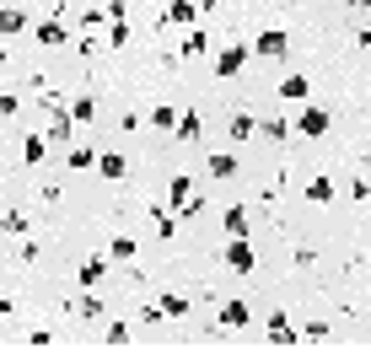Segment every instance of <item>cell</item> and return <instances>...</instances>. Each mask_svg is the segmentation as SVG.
Segmentation results:
<instances>
[{
  "mask_svg": "<svg viewBox=\"0 0 371 360\" xmlns=\"http://www.w3.org/2000/svg\"><path fill=\"white\" fill-rule=\"evenodd\" d=\"M210 178H237V157L216 151V157H210Z\"/></svg>",
  "mask_w": 371,
  "mask_h": 360,
  "instance_id": "22",
  "label": "cell"
},
{
  "mask_svg": "<svg viewBox=\"0 0 371 360\" xmlns=\"http://www.w3.org/2000/svg\"><path fill=\"white\" fill-rule=\"evenodd\" d=\"M269 344H275V349H296L301 344V328H291V317L275 312V317H269Z\"/></svg>",
  "mask_w": 371,
  "mask_h": 360,
  "instance_id": "2",
  "label": "cell"
},
{
  "mask_svg": "<svg viewBox=\"0 0 371 360\" xmlns=\"http://www.w3.org/2000/svg\"><path fill=\"white\" fill-rule=\"evenodd\" d=\"M355 6H371V0H355Z\"/></svg>",
  "mask_w": 371,
  "mask_h": 360,
  "instance_id": "38",
  "label": "cell"
},
{
  "mask_svg": "<svg viewBox=\"0 0 371 360\" xmlns=\"http://www.w3.org/2000/svg\"><path fill=\"white\" fill-rule=\"evenodd\" d=\"M103 275H108V258H103V253L81 258V285H86V290H97V285H103Z\"/></svg>",
  "mask_w": 371,
  "mask_h": 360,
  "instance_id": "9",
  "label": "cell"
},
{
  "mask_svg": "<svg viewBox=\"0 0 371 360\" xmlns=\"http://www.w3.org/2000/svg\"><path fill=\"white\" fill-rule=\"evenodd\" d=\"M38 43H43V48H60V43H70V38H65V22H43V27H38Z\"/></svg>",
  "mask_w": 371,
  "mask_h": 360,
  "instance_id": "20",
  "label": "cell"
},
{
  "mask_svg": "<svg viewBox=\"0 0 371 360\" xmlns=\"http://www.w3.org/2000/svg\"><path fill=\"white\" fill-rule=\"evenodd\" d=\"M162 312H167V317H183V312H189V301H183V296H162Z\"/></svg>",
  "mask_w": 371,
  "mask_h": 360,
  "instance_id": "29",
  "label": "cell"
},
{
  "mask_svg": "<svg viewBox=\"0 0 371 360\" xmlns=\"http://www.w3.org/2000/svg\"><path fill=\"white\" fill-rule=\"evenodd\" d=\"M43 151H48L43 134H27V140H22V162H27V167H38V162H43Z\"/></svg>",
  "mask_w": 371,
  "mask_h": 360,
  "instance_id": "21",
  "label": "cell"
},
{
  "mask_svg": "<svg viewBox=\"0 0 371 360\" xmlns=\"http://www.w3.org/2000/svg\"><path fill=\"white\" fill-rule=\"evenodd\" d=\"M355 43H360V48H371V27H366V33H360V38H355Z\"/></svg>",
  "mask_w": 371,
  "mask_h": 360,
  "instance_id": "37",
  "label": "cell"
},
{
  "mask_svg": "<svg viewBox=\"0 0 371 360\" xmlns=\"http://www.w3.org/2000/svg\"><path fill=\"white\" fill-rule=\"evenodd\" d=\"M70 134H75V119H70V108H54V119H48L43 140H48V145H70Z\"/></svg>",
  "mask_w": 371,
  "mask_h": 360,
  "instance_id": "5",
  "label": "cell"
},
{
  "mask_svg": "<svg viewBox=\"0 0 371 360\" xmlns=\"http://www.w3.org/2000/svg\"><path fill=\"white\" fill-rule=\"evenodd\" d=\"M0 231L6 237H27V216H0Z\"/></svg>",
  "mask_w": 371,
  "mask_h": 360,
  "instance_id": "26",
  "label": "cell"
},
{
  "mask_svg": "<svg viewBox=\"0 0 371 360\" xmlns=\"http://www.w3.org/2000/svg\"><path fill=\"white\" fill-rule=\"evenodd\" d=\"M296 129H301V134H312V140H318V134H328V108H318V102H312V108H301Z\"/></svg>",
  "mask_w": 371,
  "mask_h": 360,
  "instance_id": "7",
  "label": "cell"
},
{
  "mask_svg": "<svg viewBox=\"0 0 371 360\" xmlns=\"http://www.w3.org/2000/svg\"><path fill=\"white\" fill-rule=\"evenodd\" d=\"M258 134H269V140L280 145V140H286V134H291V124H286V119H280V113H275V119H269V124H258Z\"/></svg>",
  "mask_w": 371,
  "mask_h": 360,
  "instance_id": "24",
  "label": "cell"
},
{
  "mask_svg": "<svg viewBox=\"0 0 371 360\" xmlns=\"http://www.w3.org/2000/svg\"><path fill=\"white\" fill-rule=\"evenodd\" d=\"M172 134L194 145V140H199V134H204V119H199V113H194V108H189V113H178V124H172Z\"/></svg>",
  "mask_w": 371,
  "mask_h": 360,
  "instance_id": "11",
  "label": "cell"
},
{
  "mask_svg": "<svg viewBox=\"0 0 371 360\" xmlns=\"http://www.w3.org/2000/svg\"><path fill=\"white\" fill-rule=\"evenodd\" d=\"M108 253H113V258H135V242H130V237H113Z\"/></svg>",
  "mask_w": 371,
  "mask_h": 360,
  "instance_id": "32",
  "label": "cell"
},
{
  "mask_svg": "<svg viewBox=\"0 0 371 360\" xmlns=\"http://www.w3.org/2000/svg\"><path fill=\"white\" fill-rule=\"evenodd\" d=\"M178 54H183V60H199V54H210V33H204V27L194 22V27H189V38H183V48H178Z\"/></svg>",
  "mask_w": 371,
  "mask_h": 360,
  "instance_id": "8",
  "label": "cell"
},
{
  "mask_svg": "<svg viewBox=\"0 0 371 360\" xmlns=\"http://www.w3.org/2000/svg\"><path fill=\"white\" fill-rule=\"evenodd\" d=\"M75 312H81V317H103V296H92V290H86V296L75 301Z\"/></svg>",
  "mask_w": 371,
  "mask_h": 360,
  "instance_id": "25",
  "label": "cell"
},
{
  "mask_svg": "<svg viewBox=\"0 0 371 360\" xmlns=\"http://www.w3.org/2000/svg\"><path fill=\"white\" fill-rule=\"evenodd\" d=\"M307 92H312L307 75H286V81H280V97H291V102H307Z\"/></svg>",
  "mask_w": 371,
  "mask_h": 360,
  "instance_id": "18",
  "label": "cell"
},
{
  "mask_svg": "<svg viewBox=\"0 0 371 360\" xmlns=\"http://www.w3.org/2000/svg\"><path fill=\"white\" fill-rule=\"evenodd\" d=\"M151 221H156V237H178V210L172 204H156Z\"/></svg>",
  "mask_w": 371,
  "mask_h": 360,
  "instance_id": "12",
  "label": "cell"
},
{
  "mask_svg": "<svg viewBox=\"0 0 371 360\" xmlns=\"http://www.w3.org/2000/svg\"><path fill=\"white\" fill-rule=\"evenodd\" d=\"M27 33V11L22 6H0V38H16Z\"/></svg>",
  "mask_w": 371,
  "mask_h": 360,
  "instance_id": "10",
  "label": "cell"
},
{
  "mask_svg": "<svg viewBox=\"0 0 371 360\" xmlns=\"http://www.w3.org/2000/svg\"><path fill=\"white\" fill-rule=\"evenodd\" d=\"M70 119H75V124H92V119H97V97H75Z\"/></svg>",
  "mask_w": 371,
  "mask_h": 360,
  "instance_id": "23",
  "label": "cell"
},
{
  "mask_svg": "<svg viewBox=\"0 0 371 360\" xmlns=\"http://www.w3.org/2000/svg\"><path fill=\"white\" fill-rule=\"evenodd\" d=\"M97 167H103V178H108V183H119L124 172H130V162H124L119 151H103V157H97Z\"/></svg>",
  "mask_w": 371,
  "mask_h": 360,
  "instance_id": "13",
  "label": "cell"
},
{
  "mask_svg": "<svg viewBox=\"0 0 371 360\" xmlns=\"http://www.w3.org/2000/svg\"><path fill=\"white\" fill-rule=\"evenodd\" d=\"M221 226H226V237H248V210H242V204H231L226 216H221Z\"/></svg>",
  "mask_w": 371,
  "mask_h": 360,
  "instance_id": "15",
  "label": "cell"
},
{
  "mask_svg": "<svg viewBox=\"0 0 371 360\" xmlns=\"http://www.w3.org/2000/svg\"><path fill=\"white\" fill-rule=\"evenodd\" d=\"M11 307H16V301H11V296H0V317H6V312H11Z\"/></svg>",
  "mask_w": 371,
  "mask_h": 360,
  "instance_id": "36",
  "label": "cell"
},
{
  "mask_svg": "<svg viewBox=\"0 0 371 360\" xmlns=\"http://www.w3.org/2000/svg\"><path fill=\"white\" fill-rule=\"evenodd\" d=\"M151 124H156V129H172V124H178V113H172V108H151Z\"/></svg>",
  "mask_w": 371,
  "mask_h": 360,
  "instance_id": "30",
  "label": "cell"
},
{
  "mask_svg": "<svg viewBox=\"0 0 371 360\" xmlns=\"http://www.w3.org/2000/svg\"><path fill=\"white\" fill-rule=\"evenodd\" d=\"M0 119H16V92H0Z\"/></svg>",
  "mask_w": 371,
  "mask_h": 360,
  "instance_id": "34",
  "label": "cell"
},
{
  "mask_svg": "<svg viewBox=\"0 0 371 360\" xmlns=\"http://www.w3.org/2000/svg\"><path fill=\"white\" fill-rule=\"evenodd\" d=\"M6 60H11V43H6V38H0V65H6Z\"/></svg>",
  "mask_w": 371,
  "mask_h": 360,
  "instance_id": "35",
  "label": "cell"
},
{
  "mask_svg": "<svg viewBox=\"0 0 371 360\" xmlns=\"http://www.w3.org/2000/svg\"><path fill=\"white\" fill-rule=\"evenodd\" d=\"M70 167H75V172H86V167H97V157H92V151H81V145H75V151H70Z\"/></svg>",
  "mask_w": 371,
  "mask_h": 360,
  "instance_id": "31",
  "label": "cell"
},
{
  "mask_svg": "<svg viewBox=\"0 0 371 360\" xmlns=\"http://www.w3.org/2000/svg\"><path fill=\"white\" fill-rule=\"evenodd\" d=\"M199 22V0H172L162 11V27H194Z\"/></svg>",
  "mask_w": 371,
  "mask_h": 360,
  "instance_id": "3",
  "label": "cell"
},
{
  "mask_svg": "<svg viewBox=\"0 0 371 360\" xmlns=\"http://www.w3.org/2000/svg\"><path fill=\"white\" fill-rule=\"evenodd\" d=\"M103 339H108V349H124V344H130V328H124V323H113Z\"/></svg>",
  "mask_w": 371,
  "mask_h": 360,
  "instance_id": "28",
  "label": "cell"
},
{
  "mask_svg": "<svg viewBox=\"0 0 371 360\" xmlns=\"http://www.w3.org/2000/svg\"><path fill=\"white\" fill-rule=\"evenodd\" d=\"M248 54H253V48H242V43L221 48V54H216V75H226V81H231V75H237L242 65H248Z\"/></svg>",
  "mask_w": 371,
  "mask_h": 360,
  "instance_id": "6",
  "label": "cell"
},
{
  "mask_svg": "<svg viewBox=\"0 0 371 360\" xmlns=\"http://www.w3.org/2000/svg\"><path fill=\"white\" fill-rule=\"evenodd\" d=\"M189 199H194V189H189V172H178V178L167 183V204H172V210H183Z\"/></svg>",
  "mask_w": 371,
  "mask_h": 360,
  "instance_id": "14",
  "label": "cell"
},
{
  "mask_svg": "<svg viewBox=\"0 0 371 360\" xmlns=\"http://www.w3.org/2000/svg\"><path fill=\"white\" fill-rule=\"evenodd\" d=\"M108 48H130V27H124V22L108 27Z\"/></svg>",
  "mask_w": 371,
  "mask_h": 360,
  "instance_id": "27",
  "label": "cell"
},
{
  "mask_svg": "<svg viewBox=\"0 0 371 360\" xmlns=\"http://www.w3.org/2000/svg\"><path fill=\"white\" fill-rule=\"evenodd\" d=\"M226 264H231V275H253V269H258V258H253L248 237H231V248H226Z\"/></svg>",
  "mask_w": 371,
  "mask_h": 360,
  "instance_id": "4",
  "label": "cell"
},
{
  "mask_svg": "<svg viewBox=\"0 0 371 360\" xmlns=\"http://www.w3.org/2000/svg\"><path fill=\"white\" fill-rule=\"evenodd\" d=\"M231 140H253V134H258V119H253V113H231Z\"/></svg>",
  "mask_w": 371,
  "mask_h": 360,
  "instance_id": "17",
  "label": "cell"
},
{
  "mask_svg": "<svg viewBox=\"0 0 371 360\" xmlns=\"http://www.w3.org/2000/svg\"><path fill=\"white\" fill-rule=\"evenodd\" d=\"M253 54H263V60H286V54H291V38L280 33V27H263V33L253 38Z\"/></svg>",
  "mask_w": 371,
  "mask_h": 360,
  "instance_id": "1",
  "label": "cell"
},
{
  "mask_svg": "<svg viewBox=\"0 0 371 360\" xmlns=\"http://www.w3.org/2000/svg\"><path fill=\"white\" fill-rule=\"evenodd\" d=\"M221 328H248V301H226L221 307Z\"/></svg>",
  "mask_w": 371,
  "mask_h": 360,
  "instance_id": "16",
  "label": "cell"
},
{
  "mask_svg": "<svg viewBox=\"0 0 371 360\" xmlns=\"http://www.w3.org/2000/svg\"><path fill=\"white\" fill-rule=\"evenodd\" d=\"M307 199H312V204H328V199H334V178H323V172H318V178L307 183Z\"/></svg>",
  "mask_w": 371,
  "mask_h": 360,
  "instance_id": "19",
  "label": "cell"
},
{
  "mask_svg": "<svg viewBox=\"0 0 371 360\" xmlns=\"http://www.w3.org/2000/svg\"><path fill=\"white\" fill-rule=\"evenodd\" d=\"M140 317H145V323H162L167 312H162V301H145V307H140Z\"/></svg>",
  "mask_w": 371,
  "mask_h": 360,
  "instance_id": "33",
  "label": "cell"
}]
</instances>
